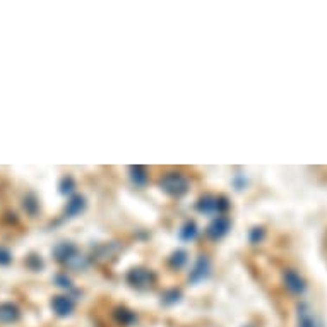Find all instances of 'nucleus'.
Returning a JSON list of instances; mask_svg holds the SVG:
<instances>
[{"instance_id": "8", "label": "nucleus", "mask_w": 327, "mask_h": 327, "mask_svg": "<svg viewBox=\"0 0 327 327\" xmlns=\"http://www.w3.org/2000/svg\"><path fill=\"white\" fill-rule=\"evenodd\" d=\"M180 236H182L183 240H194L197 236V228L194 223H187L185 226H183V229L180 231Z\"/></svg>"}, {"instance_id": "7", "label": "nucleus", "mask_w": 327, "mask_h": 327, "mask_svg": "<svg viewBox=\"0 0 327 327\" xmlns=\"http://www.w3.org/2000/svg\"><path fill=\"white\" fill-rule=\"evenodd\" d=\"M131 281L134 284H137V286H146V284H149V273H146V271L142 269H134L131 273Z\"/></svg>"}, {"instance_id": "1", "label": "nucleus", "mask_w": 327, "mask_h": 327, "mask_svg": "<svg viewBox=\"0 0 327 327\" xmlns=\"http://www.w3.org/2000/svg\"><path fill=\"white\" fill-rule=\"evenodd\" d=\"M161 187H163L166 192L178 196V194H183L187 190V180L183 177H180V175L171 173L161 180Z\"/></svg>"}, {"instance_id": "10", "label": "nucleus", "mask_w": 327, "mask_h": 327, "mask_svg": "<svg viewBox=\"0 0 327 327\" xmlns=\"http://www.w3.org/2000/svg\"><path fill=\"white\" fill-rule=\"evenodd\" d=\"M286 283H288V288H291L293 291H296V293H300V291L303 290V284H298V279H296V274L290 273L286 276Z\"/></svg>"}, {"instance_id": "3", "label": "nucleus", "mask_w": 327, "mask_h": 327, "mask_svg": "<svg viewBox=\"0 0 327 327\" xmlns=\"http://www.w3.org/2000/svg\"><path fill=\"white\" fill-rule=\"evenodd\" d=\"M51 307H53L55 313L60 317H67L72 313L74 310V303L70 298H67V296H57V298L53 300V303H51Z\"/></svg>"}, {"instance_id": "2", "label": "nucleus", "mask_w": 327, "mask_h": 327, "mask_svg": "<svg viewBox=\"0 0 327 327\" xmlns=\"http://www.w3.org/2000/svg\"><path fill=\"white\" fill-rule=\"evenodd\" d=\"M209 269H211V267H209V261H207L206 257H200L199 261H197L194 271L190 273V279H192L194 283H200V281L209 276Z\"/></svg>"}, {"instance_id": "6", "label": "nucleus", "mask_w": 327, "mask_h": 327, "mask_svg": "<svg viewBox=\"0 0 327 327\" xmlns=\"http://www.w3.org/2000/svg\"><path fill=\"white\" fill-rule=\"evenodd\" d=\"M298 327H322L315 319L312 317V313L309 310L302 309L300 310V315H298Z\"/></svg>"}, {"instance_id": "11", "label": "nucleus", "mask_w": 327, "mask_h": 327, "mask_svg": "<svg viewBox=\"0 0 327 327\" xmlns=\"http://www.w3.org/2000/svg\"><path fill=\"white\" fill-rule=\"evenodd\" d=\"M200 211L204 213H214L218 209V200H213V199H206L200 202Z\"/></svg>"}, {"instance_id": "12", "label": "nucleus", "mask_w": 327, "mask_h": 327, "mask_svg": "<svg viewBox=\"0 0 327 327\" xmlns=\"http://www.w3.org/2000/svg\"><path fill=\"white\" fill-rule=\"evenodd\" d=\"M132 173H134V180H135V183H144V182H146L144 168H141V166L132 168Z\"/></svg>"}, {"instance_id": "5", "label": "nucleus", "mask_w": 327, "mask_h": 327, "mask_svg": "<svg viewBox=\"0 0 327 327\" xmlns=\"http://www.w3.org/2000/svg\"><path fill=\"white\" fill-rule=\"evenodd\" d=\"M228 228H229L228 218H223L221 216V218H218L211 226H209V235H211L213 238H221L223 235H226Z\"/></svg>"}, {"instance_id": "14", "label": "nucleus", "mask_w": 327, "mask_h": 327, "mask_svg": "<svg viewBox=\"0 0 327 327\" xmlns=\"http://www.w3.org/2000/svg\"><path fill=\"white\" fill-rule=\"evenodd\" d=\"M11 262V254L5 248H0V264H9Z\"/></svg>"}, {"instance_id": "13", "label": "nucleus", "mask_w": 327, "mask_h": 327, "mask_svg": "<svg viewBox=\"0 0 327 327\" xmlns=\"http://www.w3.org/2000/svg\"><path fill=\"white\" fill-rule=\"evenodd\" d=\"M185 261H187V254H185V252H177V254H175L173 262L177 264V267H180V265H182Z\"/></svg>"}, {"instance_id": "4", "label": "nucleus", "mask_w": 327, "mask_h": 327, "mask_svg": "<svg viewBox=\"0 0 327 327\" xmlns=\"http://www.w3.org/2000/svg\"><path fill=\"white\" fill-rule=\"evenodd\" d=\"M19 317V310L12 303H4L0 305V322L2 324H12Z\"/></svg>"}, {"instance_id": "9", "label": "nucleus", "mask_w": 327, "mask_h": 327, "mask_svg": "<svg viewBox=\"0 0 327 327\" xmlns=\"http://www.w3.org/2000/svg\"><path fill=\"white\" fill-rule=\"evenodd\" d=\"M82 207H84L82 197H74V199L69 202V206H67V211H69V214H77V213H81Z\"/></svg>"}]
</instances>
